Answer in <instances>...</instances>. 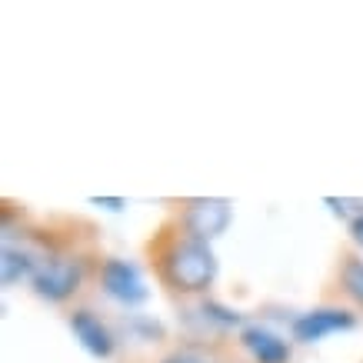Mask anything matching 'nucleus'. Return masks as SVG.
Listing matches in <instances>:
<instances>
[{
  "label": "nucleus",
  "mask_w": 363,
  "mask_h": 363,
  "mask_svg": "<svg viewBox=\"0 0 363 363\" xmlns=\"http://www.w3.org/2000/svg\"><path fill=\"white\" fill-rule=\"evenodd\" d=\"M160 363H220V360H213V357H207V353H200V350H174V353H167Z\"/></svg>",
  "instance_id": "nucleus-10"
},
{
  "label": "nucleus",
  "mask_w": 363,
  "mask_h": 363,
  "mask_svg": "<svg viewBox=\"0 0 363 363\" xmlns=\"http://www.w3.org/2000/svg\"><path fill=\"white\" fill-rule=\"evenodd\" d=\"M240 347L250 353L253 363H290V347L284 337H277L274 330H267L260 323L243 327L240 330Z\"/></svg>",
  "instance_id": "nucleus-7"
},
{
  "label": "nucleus",
  "mask_w": 363,
  "mask_h": 363,
  "mask_svg": "<svg viewBox=\"0 0 363 363\" xmlns=\"http://www.w3.org/2000/svg\"><path fill=\"white\" fill-rule=\"evenodd\" d=\"M97 280L104 286V294L117 300V303H123V307H140L143 300L150 297L140 267L130 264V260H121V257H107L97 270Z\"/></svg>",
  "instance_id": "nucleus-4"
},
{
  "label": "nucleus",
  "mask_w": 363,
  "mask_h": 363,
  "mask_svg": "<svg viewBox=\"0 0 363 363\" xmlns=\"http://www.w3.org/2000/svg\"><path fill=\"white\" fill-rule=\"evenodd\" d=\"M90 203H97V207H107V210H121V207H123V200H121V197H104V200L94 197Z\"/></svg>",
  "instance_id": "nucleus-12"
},
{
  "label": "nucleus",
  "mask_w": 363,
  "mask_h": 363,
  "mask_svg": "<svg viewBox=\"0 0 363 363\" xmlns=\"http://www.w3.org/2000/svg\"><path fill=\"white\" fill-rule=\"evenodd\" d=\"M357 327V317H353L347 307H317L310 310V313H300L294 320V340L300 343H317L323 337H330V333H347Z\"/></svg>",
  "instance_id": "nucleus-5"
},
{
  "label": "nucleus",
  "mask_w": 363,
  "mask_h": 363,
  "mask_svg": "<svg viewBox=\"0 0 363 363\" xmlns=\"http://www.w3.org/2000/svg\"><path fill=\"white\" fill-rule=\"evenodd\" d=\"M37 264L40 260H33L27 250H21V247H4V253H0V284L4 286H13L17 280H30L33 270H37Z\"/></svg>",
  "instance_id": "nucleus-9"
},
{
  "label": "nucleus",
  "mask_w": 363,
  "mask_h": 363,
  "mask_svg": "<svg viewBox=\"0 0 363 363\" xmlns=\"http://www.w3.org/2000/svg\"><path fill=\"white\" fill-rule=\"evenodd\" d=\"M70 330H74V337L80 340V347H84L90 357H97V360H107V357H113V350H117V340H113L111 327L87 307H80L70 313Z\"/></svg>",
  "instance_id": "nucleus-6"
},
{
  "label": "nucleus",
  "mask_w": 363,
  "mask_h": 363,
  "mask_svg": "<svg viewBox=\"0 0 363 363\" xmlns=\"http://www.w3.org/2000/svg\"><path fill=\"white\" fill-rule=\"evenodd\" d=\"M84 280H87V260L77 253H47L30 277L33 294L47 303H67L74 294H80Z\"/></svg>",
  "instance_id": "nucleus-2"
},
{
  "label": "nucleus",
  "mask_w": 363,
  "mask_h": 363,
  "mask_svg": "<svg viewBox=\"0 0 363 363\" xmlns=\"http://www.w3.org/2000/svg\"><path fill=\"white\" fill-rule=\"evenodd\" d=\"M147 250L154 257L157 280L177 294V297H203L213 280H217V257L210 250V243H200L180 230L164 227L154 240L147 243Z\"/></svg>",
  "instance_id": "nucleus-1"
},
{
  "label": "nucleus",
  "mask_w": 363,
  "mask_h": 363,
  "mask_svg": "<svg viewBox=\"0 0 363 363\" xmlns=\"http://www.w3.org/2000/svg\"><path fill=\"white\" fill-rule=\"evenodd\" d=\"M230 217H233L230 200L200 197V200H187V203L180 207V213H177L174 223L187 233V237H194V240L210 243L230 227Z\"/></svg>",
  "instance_id": "nucleus-3"
},
{
  "label": "nucleus",
  "mask_w": 363,
  "mask_h": 363,
  "mask_svg": "<svg viewBox=\"0 0 363 363\" xmlns=\"http://www.w3.org/2000/svg\"><path fill=\"white\" fill-rule=\"evenodd\" d=\"M337 290L350 307L363 310V257L360 253H340V264H337Z\"/></svg>",
  "instance_id": "nucleus-8"
},
{
  "label": "nucleus",
  "mask_w": 363,
  "mask_h": 363,
  "mask_svg": "<svg viewBox=\"0 0 363 363\" xmlns=\"http://www.w3.org/2000/svg\"><path fill=\"white\" fill-rule=\"evenodd\" d=\"M347 230H350V240L357 243V247H360L363 250V217H353L350 220V227H347Z\"/></svg>",
  "instance_id": "nucleus-11"
}]
</instances>
